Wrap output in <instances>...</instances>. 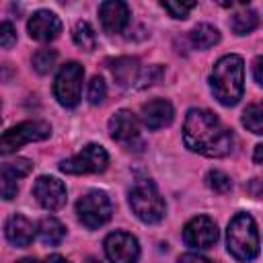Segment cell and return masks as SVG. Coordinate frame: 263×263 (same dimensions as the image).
I'll list each match as a JSON object with an SVG mask.
<instances>
[{
  "label": "cell",
  "instance_id": "6da1fadb",
  "mask_svg": "<svg viewBox=\"0 0 263 263\" xmlns=\"http://www.w3.org/2000/svg\"><path fill=\"white\" fill-rule=\"evenodd\" d=\"M183 140L185 146L197 154L222 158L232 150V132L222 125V121L205 111V109H191L185 117L183 125Z\"/></svg>",
  "mask_w": 263,
  "mask_h": 263
},
{
  "label": "cell",
  "instance_id": "7a4b0ae2",
  "mask_svg": "<svg viewBox=\"0 0 263 263\" xmlns=\"http://www.w3.org/2000/svg\"><path fill=\"white\" fill-rule=\"evenodd\" d=\"M210 86L214 97L226 105L232 107L238 103L245 90V68H242V58L240 55H224L216 62L212 76H210Z\"/></svg>",
  "mask_w": 263,
  "mask_h": 263
},
{
  "label": "cell",
  "instance_id": "3957f363",
  "mask_svg": "<svg viewBox=\"0 0 263 263\" xmlns=\"http://www.w3.org/2000/svg\"><path fill=\"white\" fill-rule=\"evenodd\" d=\"M228 253L240 261L249 263L259 253V232L257 224L249 214H236L228 224Z\"/></svg>",
  "mask_w": 263,
  "mask_h": 263
},
{
  "label": "cell",
  "instance_id": "277c9868",
  "mask_svg": "<svg viewBox=\"0 0 263 263\" xmlns=\"http://www.w3.org/2000/svg\"><path fill=\"white\" fill-rule=\"evenodd\" d=\"M129 205L134 214L148 224H156L164 218V199L160 197L156 185L150 179H136L129 189Z\"/></svg>",
  "mask_w": 263,
  "mask_h": 263
},
{
  "label": "cell",
  "instance_id": "5b68a950",
  "mask_svg": "<svg viewBox=\"0 0 263 263\" xmlns=\"http://www.w3.org/2000/svg\"><path fill=\"white\" fill-rule=\"evenodd\" d=\"M76 214L78 220L86 226V228H99L103 224H107L111 220L113 214V205L111 199L107 197L105 191H88L84 193L78 203H76Z\"/></svg>",
  "mask_w": 263,
  "mask_h": 263
},
{
  "label": "cell",
  "instance_id": "8992f818",
  "mask_svg": "<svg viewBox=\"0 0 263 263\" xmlns=\"http://www.w3.org/2000/svg\"><path fill=\"white\" fill-rule=\"evenodd\" d=\"M107 162H109L107 150L99 144H88L76 156L64 160L60 164V171L68 175H92V173H103L107 168Z\"/></svg>",
  "mask_w": 263,
  "mask_h": 263
},
{
  "label": "cell",
  "instance_id": "52a82bcc",
  "mask_svg": "<svg viewBox=\"0 0 263 263\" xmlns=\"http://www.w3.org/2000/svg\"><path fill=\"white\" fill-rule=\"evenodd\" d=\"M82 76H84V70L78 62H68L60 68L55 82H53V95L60 105L74 107L78 103L80 88H82Z\"/></svg>",
  "mask_w": 263,
  "mask_h": 263
},
{
  "label": "cell",
  "instance_id": "ba28073f",
  "mask_svg": "<svg viewBox=\"0 0 263 263\" xmlns=\"http://www.w3.org/2000/svg\"><path fill=\"white\" fill-rule=\"evenodd\" d=\"M49 134H51V127L45 121H23L2 134V146H0L2 154H10L29 142L45 140L49 138Z\"/></svg>",
  "mask_w": 263,
  "mask_h": 263
},
{
  "label": "cell",
  "instance_id": "9c48e42d",
  "mask_svg": "<svg viewBox=\"0 0 263 263\" xmlns=\"http://www.w3.org/2000/svg\"><path fill=\"white\" fill-rule=\"evenodd\" d=\"M183 240L191 249H210L218 240V226L208 216H195L185 224Z\"/></svg>",
  "mask_w": 263,
  "mask_h": 263
},
{
  "label": "cell",
  "instance_id": "30bf717a",
  "mask_svg": "<svg viewBox=\"0 0 263 263\" xmlns=\"http://www.w3.org/2000/svg\"><path fill=\"white\" fill-rule=\"evenodd\" d=\"M105 253L111 263H136L140 257V245L127 232H111L105 238Z\"/></svg>",
  "mask_w": 263,
  "mask_h": 263
},
{
  "label": "cell",
  "instance_id": "8fae6325",
  "mask_svg": "<svg viewBox=\"0 0 263 263\" xmlns=\"http://www.w3.org/2000/svg\"><path fill=\"white\" fill-rule=\"evenodd\" d=\"M33 195L45 210L51 212L60 210L66 203V187L55 177H39L33 185Z\"/></svg>",
  "mask_w": 263,
  "mask_h": 263
},
{
  "label": "cell",
  "instance_id": "7c38bea8",
  "mask_svg": "<svg viewBox=\"0 0 263 263\" xmlns=\"http://www.w3.org/2000/svg\"><path fill=\"white\" fill-rule=\"evenodd\" d=\"M27 29H29V35L35 41H43L45 43V41H53L60 35L62 23H60V18L53 12H49V10H37L29 18Z\"/></svg>",
  "mask_w": 263,
  "mask_h": 263
},
{
  "label": "cell",
  "instance_id": "4fadbf2b",
  "mask_svg": "<svg viewBox=\"0 0 263 263\" xmlns=\"http://www.w3.org/2000/svg\"><path fill=\"white\" fill-rule=\"evenodd\" d=\"M99 16H101V25L107 33H121L129 21V8L125 2L109 0L99 6Z\"/></svg>",
  "mask_w": 263,
  "mask_h": 263
},
{
  "label": "cell",
  "instance_id": "5bb4252c",
  "mask_svg": "<svg viewBox=\"0 0 263 263\" xmlns=\"http://www.w3.org/2000/svg\"><path fill=\"white\" fill-rule=\"evenodd\" d=\"M173 117H175V111L166 99H154V101H148L146 105H142V121L148 129L166 127V125H171Z\"/></svg>",
  "mask_w": 263,
  "mask_h": 263
},
{
  "label": "cell",
  "instance_id": "9a60e30c",
  "mask_svg": "<svg viewBox=\"0 0 263 263\" xmlns=\"http://www.w3.org/2000/svg\"><path fill=\"white\" fill-rule=\"evenodd\" d=\"M138 132H140V125H138V119L132 111L121 109L109 119V134L115 142L129 144L132 140L138 138Z\"/></svg>",
  "mask_w": 263,
  "mask_h": 263
},
{
  "label": "cell",
  "instance_id": "2e32d148",
  "mask_svg": "<svg viewBox=\"0 0 263 263\" xmlns=\"http://www.w3.org/2000/svg\"><path fill=\"white\" fill-rule=\"evenodd\" d=\"M4 232H6L8 242H12L14 247H29L35 238V226L23 214H12L6 220Z\"/></svg>",
  "mask_w": 263,
  "mask_h": 263
},
{
  "label": "cell",
  "instance_id": "e0dca14e",
  "mask_svg": "<svg viewBox=\"0 0 263 263\" xmlns=\"http://www.w3.org/2000/svg\"><path fill=\"white\" fill-rule=\"evenodd\" d=\"M111 74L119 86H129L138 80L140 74V64L136 58H117L111 62Z\"/></svg>",
  "mask_w": 263,
  "mask_h": 263
},
{
  "label": "cell",
  "instance_id": "ac0fdd59",
  "mask_svg": "<svg viewBox=\"0 0 263 263\" xmlns=\"http://www.w3.org/2000/svg\"><path fill=\"white\" fill-rule=\"evenodd\" d=\"M64 234H66V228L62 226L60 220L47 216L39 222V236H41V242L43 245H49V247H55L64 240Z\"/></svg>",
  "mask_w": 263,
  "mask_h": 263
},
{
  "label": "cell",
  "instance_id": "d6986e66",
  "mask_svg": "<svg viewBox=\"0 0 263 263\" xmlns=\"http://www.w3.org/2000/svg\"><path fill=\"white\" fill-rule=\"evenodd\" d=\"M220 41V33L216 27L212 25H197L191 31V43L197 49H210L212 45H216Z\"/></svg>",
  "mask_w": 263,
  "mask_h": 263
},
{
  "label": "cell",
  "instance_id": "ffe728a7",
  "mask_svg": "<svg viewBox=\"0 0 263 263\" xmlns=\"http://www.w3.org/2000/svg\"><path fill=\"white\" fill-rule=\"evenodd\" d=\"M257 25H259L257 12H253V10H249V8H242V10L234 12L232 18H230V27H232V31H234L236 35H247V33H251Z\"/></svg>",
  "mask_w": 263,
  "mask_h": 263
},
{
  "label": "cell",
  "instance_id": "44dd1931",
  "mask_svg": "<svg viewBox=\"0 0 263 263\" xmlns=\"http://www.w3.org/2000/svg\"><path fill=\"white\" fill-rule=\"evenodd\" d=\"M72 37H74V43H76L80 49H84V51H90V49H95V45H97L95 29H92L86 21H78V23L74 25Z\"/></svg>",
  "mask_w": 263,
  "mask_h": 263
},
{
  "label": "cell",
  "instance_id": "7402d4cb",
  "mask_svg": "<svg viewBox=\"0 0 263 263\" xmlns=\"http://www.w3.org/2000/svg\"><path fill=\"white\" fill-rule=\"evenodd\" d=\"M242 125L253 134H263V103H253L245 109Z\"/></svg>",
  "mask_w": 263,
  "mask_h": 263
},
{
  "label": "cell",
  "instance_id": "603a6c76",
  "mask_svg": "<svg viewBox=\"0 0 263 263\" xmlns=\"http://www.w3.org/2000/svg\"><path fill=\"white\" fill-rule=\"evenodd\" d=\"M31 168H33L31 160H27V158H16V160H10V162H4V164H2V177H8V179L16 181V179H21V177H27V175L31 173Z\"/></svg>",
  "mask_w": 263,
  "mask_h": 263
},
{
  "label": "cell",
  "instance_id": "cb8c5ba5",
  "mask_svg": "<svg viewBox=\"0 0 263 263\" xmlns=\"http://www.w3.org/2000/svg\"><path fill=\"white\" fill-rule=\"evenodd\" d=\"M58 62V53L55 49H49V47H43L39 51H35L33 55V68L39 72V74H47Z\"/></svg>",
  "mask_w": 263,
  "mask_h": 263
},
{
  "label": "cell",
  "instance_id": "d4e9b609",
  "mask_svg": "<svg viewBox=\"0 0 263 263\" xmlns=\"http://www.w3.org/2000/svg\"><path fill=\"white\" fill-rule=\"evenodd\" d=\"M208 185H210L216 193H226V191H230L232 181H230V177L224 175L222 171H210V173H208Z\"/></svg>",
  "mask_w": 263,
  "mask_h": 263
},
{
  "label": "cell",
  "instance_id": "484cf974",
  "mask_svg": "<svg viewBox=\"0 0 263 263\" xmlns=\"http://www.w3.org/2000/svg\"><path fill=\"white\" fill-rule=\"evenodd\" d=\"M107 97V86H105V80L101 76H92L90 82H88V101L92 105H99L103 103V99Z\"/></svg>",
  "mask_w": 263,
  "mask_h": 263
},
{
  "label": "cell",
  "instance_id": "4316f807",
  "mask_svg": "<svg viewBox=\"0 0 263 263\" xmlns=\"http://www.w3.org/2000/svg\"><path fill=\"white\" fill-rule=\"evenodd\" d=\"M195 6H197L195 2H162V8L173 18H187L189 10H193Z\"/></svg>",
  "mask_w": 263,
  "mask_h": 263
},
{
  "label": "cell",
  "instance_id": "83f0119b",
  "mask_svg": "<svg viewBox=\"0 0 263 263\" xmlns=\"http://www.w3.org/2000/svg\"><path fill=\"white\" fill-rule=\"evenodd\" d=\"M14 43H16L14 27H12L8 21H4V23L0 25V45H2L4 49H8V47H12Z\"/></svg>",
  "mask_w": 263,
  "mask_h": 263
},
{
  "label": "cell",
  "instance_id": "f1b7e54d",
  "mask_svg": "<svg viewBox=\"0 0 263 263\" xmlns=\"http://www.w3.org/2000/svg\"><path fill=\"white\" fill-rule=\"evenodd\" d=\"M160 78H162V68H160V66H150V68L144 72V76H142V84H140V86L154 84V82H158Z\"/></svg>",
  "mask_w": 263,
  "mask_h": 263
},
{
  "label": "cell",
  "instance_id": "f546056e",
  "mask_svg": "<svg viewBox=\"0 0 263 263\" xmlns=\"http://www.w3.org/2000/svg\"><path fill=\"white\" fill-rule=\"evenodd\" d=\"M247 191H249V195L263 199V179H251L247 185Z\"/></svg>",
  "mask_w": 263,
  "mask_h": 263
},
{
  "label": "cell",
  "instance_id": "4dcf8cb0",
  "mask_svg": "<svg viewBox=\"0 0 263 263\" xmlns=\"http://www.w3.org/2000/svg\"><path fill=\"white\" fill-rule=\"evenodd\" d=\"M253 76L263 86V58H257L255 60V64H253Z\"/></svg>",
  "mask_w": 263,
  "mask_h": 263
},
{
  "label": "cell",
  "instance_id": "1f68e13d",
  "mask_svg": "<svg viewBox=\"0 0 263 263\" xmlns=\"http://www.w3.org/2000/svg\"><path fill=\"white\" fill-rule=\"evenodd\" d=\"M179 263H210L205 257H201V255H195V253H187V255H183L181 259H179Z\"/></svg>",
  "mask_w": 263,
  "mask_h": 263
},
{
  "label": "cell",
  "instance_id": "d6a6232c",
  "mask_svg": "<svg viewBox=\"0 0 263 263\" xmlns=\"http://www.w3.org/2000/svg\"><path fill=\"white\" fill-rule=\"evenodd\" d=\"M253 160H255L257 164H261V166H263V144L255 146V152H253Z\"/></svg>",
  "mask_w": 263,
  "mask_h": 263
},
{
  "label": "cell",
  "instance_id": "836d02e7",
  "mask_svg": "<svg viewBox=\"0 0 263 263\" xmlns=\"http://www.w3.org/2000/svg\"><path fill=\"white\" fill-rule=\"evenodd\" d=\"M45 263H70V261L64 259V257H60V255H49V257L45 259Z\"/></svg>",
  "mask_w": 263,
  "mask_h": 263
},
{
  "label": "cell",
  "instance_id": "e575fe53",
  "mask_svg": "<svg viewBox=\"0 0 263 263\" xmlns=\"http://www.w3.org/2000/svg\"><path fill=\"white\" fill-rule=\"evenodd\" d=\"M16 263H37L35 259H21V261H16Z\"/></svg>",
  "mask_w": 263,
  "mask_h": 263
},
{
  "label": "cell",
  "instance_id": "d590c367",
  "mask_svg": "<svg viewBox=\"0 0 263 263\" xmlns=\"http://www.w3.org/2000/svg\"><path fill=\"white\" fill-rule=\"evenodd\" d=\"M84 263H101V261H99V259H92V257H90V259H86Z\"/></svg>",
  "mask_w": 263,
  "mask_h": 263
}]
</instances>
